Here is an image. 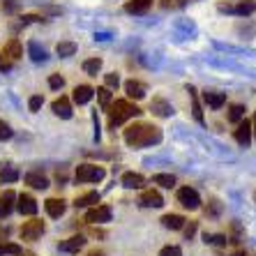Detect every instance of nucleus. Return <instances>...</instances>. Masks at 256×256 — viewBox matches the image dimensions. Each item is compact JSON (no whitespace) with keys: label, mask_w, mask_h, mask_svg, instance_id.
I'll list each match as a JSON object with an SVG mask.
<instances>
[{"label":"nucleus","mask_w":256,"mask_h":256,"mask_svg":"<svg viewBox=\"0 0 256 256\" xmlns=\"http://www.w3.org/2000/svg\"><path fill=\"white\" fill-rule=\"evenodd\" d=\"M162 141V130L150 122H134L125 130V143L132 148H146Z\"/></svg>","instance_id":"f257e3e1"},{"label":"nucleus","mask_w":256,"mask_h":256,"mask_svg":"<svg viewBox=\"0 0 256 256\" xmlns=\"http://www.w3.org/2000/svg\"><path fill=\"white\" fill-rule=\"evenodd\" d=\"M141 114V108L130 104L127 100H118L114 106H108V127H118L122 125L125 120L134 118V116Z\"/></svg>","instance_id":"f03ea898"},{"label":"nucleus","mask_w":256,"mask_h":256,"mask_svg":"<svg viewBox=\"0 0 256 256\" xmlns=\"http://www.w3.org/2000/svg\"><path fill=\"white\" fill-rule=\"evenodd\" d=\"M106 171L102 166H95V164H78L76 166V180L78 182H100L104 180Z\"/></svg>","instance_id":"7ed1b4c3"},{"label":"nucleus","mask_w":256,"mask_h":256,"mask_svg":"<svg viewBox=\"0 0 256 256\" xmlns=\"http://www.w3.org/2000/svg\"><path fill=\"white\" fill-rule=\"evenodd\" d=\"M178 203L187 210H196V208H201V196H198V192L192 190V187H180L178 190Z\"/></svg>","instance_id":"20e7f679"},{"label":"nucleus","mask_w":256,"mask_h":256,"mask_svg":"<svg viewBox=\"0 0 256 256\" xmlns=\"http://www.w3.org/2000/svg\"><path fill=\"white\" fill-rule=\"evenodd\" d=\"M44 228H46L44 226V222L32 217L30 222H24V226H21L18 233H21V240H37L44 233Z\"/></svg>","instance_id":"39448f33"},{"label":"nucleus","mask_w":256,"mask_h":256,"mask_svg":"<svg viewBox=\"0 0 256 256\" xmlns=\"http://www.w3.org/2000/svg\"><path fill=\"white\" fill-rule=\"evenodd\" d=\"M233 138L240 143V146H250L252 143V122L250 120H240V122H236V132H233Z\"/></svg>","instance_id":"423d86ee"},{"label":"nucleus","mask_w":256,"mask_h":256,"mask_svg":"<svg viewBox=\"0 0 256 256\" xmlns=\"http://www.w3.org/2000/svg\"><path fill=\"white\" fill-rule=\"evenodd\" d=\"M111 208L108 206H95L92 210H88L86 214V222L88 224H104V222H111Z\"/></svg>","instance_id":"0eeeda50"},{"label":"nucleus","mask_w":256,"mask_h":256,"mask_svg":"<svg viewBox=\"0 0 256 256\" xmlns=\"http://www.w3.org/2000/svg\"><path fill=\"white\" fill-rule=\"evenodd\" d=\"M138 203H141L143 208H162V206H164V198H162V194L157 190H146V192H141Z\"/></svg>","instance_id":"6e6552de"},{"label":"nucleus","mask_w":256,"mask_h":256,"mask_svg":"<svg viewBox=\"0 0 256 256\" xmlns=\"http://www.w3.org/2000/svg\"><path fill=\"white\" fill-rule=\"evenodd\" d=\"M16 210L21 214H28V217H32V214L37 212V201L30 194H21V196H16Z\"/></svg>","instance_id":"1a4fd4ad"},{"label":"nucleus","mask_w":256,"mask_h":256,"mask_svg":"<svg viewBox=\"0 0 256 256\" xmlns=\"http://www.w3.org/2000/svg\"><path fill=\"white\" fill-rule=\"evenodd\" d=\"M44 208H46L48 217L58 220V217H62V214H65L67 203L62 201V198H46V201H44Z\"/></svg>","instance_id":"9d476101"},{"label":"nucleus","mask_w":256,"mask_h":256,"mask_svg":"<svg viewBox=\"0 0 256 256\" xmlns=\"http://www.w3.org/2000/svg\"><path fill=\"white\" fill-rule=\"evenodd\" d=\"M14 201H16V194L12 190H7L2 196H0V220L10 217V212L14 210Z\"/></svg>","instance_id":"9b49d317"},{"label":"nucleus","mask_w":256,"mask_h":256,"mask_svg":"<svg viewBox=\"0 0 256 256\" xmlns=\"http://www.w3.org/2000/svg\"><path fill=\"white\" fill-rule=\"evenodd\" d=\"M203 102H206V106H210V108H222L226 104V95H224V92H214V90H206V92H203Z\"/></svg>","instance_id":"f8f14e48"},{"label":"nucleus","mask_w":256,"mask_h":256,"mask_svg":"<svg viewBox=\"0 0 256 256\" xmlns=\"http://www.w3.org/2000/svg\"><path fill=\"white\" fill-rule=\"evenodd\" d=\"M84 244H86L84 236H72V238H67V240L60 242V250L67 252V254H76L78 250H84Z\"/></svg>","instance_id":"ddd939ff"},{"label":"nucleus","mask_w":256,"mask_h":256,"mask_svg":"<svg viewBox=\"0 0 256 256\" xmlns=\"http://www.w3.org/2000/svg\"><path fill=\"white\" fill-rule=\"evenodd\" d=\"M51 108H54V114L58 116V118H65V120L72 118V104L67 97H58V100L51 104Z\"/></svg>","instance_id":"4468645a"},{"label":"nucleus","mask_w":256,"mask_h":256,"mask_svg":"<svg viewBox=\"0 0 256 256\" xmlns=\"http://www.w3.org/2000/svg\"><path fill=\"white\" fill-rule=\"evenodd\" d=\"M122 185H125L127 190H141V187L146 185V178H143L141 173L127 171V173H122Z\"/></svg>","instance_id":"2eb2a0df"},{"label":"nucleus","mask_w":256,"mask_h":256,"mask_svg":"<svg viewBox=\"0 0 256 256\" xmlns=\"http://www.w3.org/2000/svg\"><path fill=\"white\" fill-rule=\"evenodd\" d=\"M125 92L130 100H143L146 97V86L141 84V81H134V78H130L125 84Z\"/></svg>","instance_id":"dca6fc26"},{"label":"nucleus","mask_w":256,"mask_h":256,"mask_svg":"<svg viewBox=\"0 0 256 256\" xmlns=\"http://www.w3.org/2000/svg\"><path fill=\"white\" fill-rule=\"evenodd\" d=\"M150 111L157 116H162V118H166V116L173 114V106L168 104L166 100H162V97H155V100L150 102Z\"/></svg>","instance_id":"f3484780"},{"label":"nucleus","mask_w":256,"mask_h":256,"mask_svg":"<svg viewBox=\"0 0 256 256\" xmlns=\"http://www.w3.org/2000/svg\"><path fill=\"white\" fill-rule=\"evenodd\" d=\"M185 217H182V214H176V212H171V214H164V217H162V224H164V226L166 228H171V231H180V228L185 226Z\"/></svg>","instance_id":"a211bd4d"},{"label":"nucleus","mask_w":256,"mask_h":256,"mask_svg":"<svg viewBox=\"0 0 256 256\" xmlns=\"http://www.w3.org/2000/svg\"><path fill=\"white\" fill-rule=\"evenodd\" d=\"M26 185H30L32 190H46V187H48V180H46V176H42V173L30 171L28 176H26Z\"/></svg>","instance_id":"6ab92c4d"},{"label":"nucleus","mask_w":256,"mask_h":256,"mask_svg":"<svg viewBox=\"0 0 256 256\" xmlns=\"http://www.w3.org/2000/svg\"><path fill=\"white\" fill-rule=\"evenodd\" d=\"M72 97H74V102H76V104H88V102L95 97V90L90 88V86H76Z\"/></svg>","instance_id":"aec40b11"},{"label":"nucleus","mask_w":256,"mask_h":256,"mask_svg":"<svg viewBox=\"0 0 256 256\" xmlns=\"http://www.w3.org/2000/svg\"><path fill=\"white\" fill-rule=\"evenodd\" d=\"M233 14H240V16H250L256 12V0H240L238 5H231Z\"/></svg>","instance_id":"412c9836"},{"label":"nucleus","mask_w":256,"mask_h":256,"mask_svg":"<svg viewBox=\"0 0 256 256\" xmlns=\"http://www.w3.org/2000/svg\"><path fill=\"white\" fill-rule=\"evenodd\" d=\"M150 5H152V0H130L125 5V12L130 14H146L150 10Z\"/></svg>","instance_id":"4be33fe9"},{"label":"nucleus","mask_w":256,"mask_h":256,"mask_svg":"<svg viewBox=\"0 0 256 256\" xmlns=\"http://www.w3.org/2000/svg\"><path fill=\"white\" fill-rule=\"evenodd\" d=\"M5 56L10 60L24 58V46H21V42H18V40H10V42L5 44Z\"/></svg>","instance_id":"5701e85b"},{"label":"nucleus","mask_w":256,"mask_h":256,"mask_svg":"<svg viewBox=\"0 0 256 256\" xmlns=\"http://www.w3.org/2000/svg\"><path fill=\"white\" fill-rule=\"evenodd\" d=\"M97 203H100V194H97V192H88V194L76 196L74 206H76V208H86V206H97Z\"/></svg>","instance_id":"b1692460"},{"label":"nucleus","mask_w":256,"mask_h":256,"mask_svg":"<svg viewBox=\"0 0 256 256\" xmlns=\"http://www.w3.org/2000/svg\"><path fill=\"white\" fill-rule=\"evenodd\" d=\"M28 54H30V58L35 60V62H44V60H46V51H44V48L40 46L37 42H30L28 44Z\"/></svg>","instance_id":"393cba45"},{"label":"nucleus","mask_w":256,"mask_h":256,"mask_svg":"<svg viewBox=\"0 0 256 256\" xmlns=\"http://www.w3.org/2000/svg\"><path fill=\"white\" fill-rule=\"evenodd\" d=\"M56 54H58L60 58H70V56L76 54V44H74V42H58Z\"/></svg>","instance_id":"a878e982"},{"label":"nucleus","mask_w":256,"mask_h":256,"mask_svg":"<svg viewBox=\"0 0 256 256\" xmlns=\"http://www.w3.org/2000/svg\"><path fill=\"white\" fill-rule=\"evenodd\" d=\"M152 182L160 187H166V190H171L173 185H176V178H173L171 173H157V176H152Z\"/></svg>","instance_id":"bb28decb"},{"label":"nucleus","mask_w":256,"mask_h":256,"mask_svg":"<svg viewBox=\"0 0 256 256\" xmlns=\"http://www.w3.org/2000/svg\"><path fill=\"white\" fill-rule=\"evenodd\" d=\"M187 92H190V97H192V111H194V118L198 120V122H206L203 120V111H201V104H198V100H196V90L192 88H187Z\"/></svg>","instance_id":"cd10ccee"},{"label":"nucleus","mask_w":256,"mask_h":256,"mask_svg":"<svg viewBox=\"0 0 256 256\" xmlns=\"http://www.w3.org/2000/svg\"><path fill=\"white\" fill-rule=\"evenodd\" d=\"M97 97H100V104L104 111H108V106H111V100H114V95H111V88H97L95 90Z\"/></svg>","instance_id":"c85d7f7f"},{"label":"nucleus","mask_w":256,"mask_h":256,"mask_svg":"<svg viewBox=\"0 0 256 256\" xmlns=\"http://www.w3.org/2000/svg\"><path fill=\"white\" fill-rule=\"evenodd\" d=\"M102 70V58H90L84 62V72L90 74V76H97V72Z\"/></svg>","instance_id":"c756f323"},{"label":"nucleus","mask_w":256,"mask_h":256,"mask_svg":"<svg viewBox=\"0 0 256 256\" xmlns=\"http://www.w3.org/2000/svg\"><path fill=\"white\" fill-rule=\"evenodd\" d=\"M244 111H247V108H244L242 104H233V106L228 108V120H231V122H240V120L244 118Z\"/></svg>","instance_id":"7c9ffc66"},{"label":"nucleus","mask_w":256,"mask_h":256,"mask_svg":"<svg viewBox=\"0 0 256 256\" xmlns=\"http://www.w3.org/2000/svg\"><path fill=\"white\" fill-rule=\"evenodd\" d=\"M14 180H18V171L14 166H7L0 171V182H14Z\"/></svg>","instance_id":"2f4dec72"},{"label":"nucleus","mask_w":256,"mask_h":256,"mask_svg":"<svg viewBox=\"0 0 256 256\" xmlns=\"http://www.w3.org/2000/svg\"><path fill=\"white\" fill-rule=\"evenodd\" d=\"M203 240L208 244H217V247H226V242H228L226 236H210V233H203Z\"/></svg>","instance_id":"473e14b6"},{"label":"nucleus","mask_w":256,"mask_h":256,"mask_svg":"<svg viewBox=\"0 0 256 256\" xmlns=\"http://www.w3.org/2000/svg\"><path fill=\"white\" fill-rule=\"evenodd\" d=\"M5 254L18 256V254H21V247H18L16 242H2V244H0V256H5Z\"/></svg>","instance_id":"72a5a7b5"},{"label":"nucleus","mask_w":256,"mask_h":256,"mask_svg":"<svg viewBox=\"0 0 256 256\" xmlns=\"http://www.w3.org/2000/svg\"><path fill=\"white\" fill-rule=\"evenodd\" d=\"M206 212L208 214H212V217H217V214L222 212V203L217 201V198H210V203L206 206Z\"/></svg>","instance_id":"f704fd0d"},{"label":"nucleus","mask_w":256,"mask_h":256,"mask_svg":"<svg viewBox=\"0 0 256 256\" xmlns=\"http://www.w3.org/2000/svg\"><path fill=\"white\" fill-rule=\"evenodd\" d=\"M62 86H65V78L60 76V74H51V76H48V88L60 90Z\"/></svg>","instance_id":"c9c22d12"},{"label":"nucleus","mask_w":256,"mask_h":256,"mask_svg":"<svg viewBox=\"0 0 256 256\" xmlns=\"http://www.w3.org/2000/svg\"><path fill=\"white\" fill-rule=\"evenodd\" d=\"M160 256H182V250H180L178 244H168V247L160 250Z\"/></svg>","instance_id":"e433bc0d"},{"label":"nucleus","mask_w":256,"mask_h":256,"mask_svg":"<svg viewBox=\"0 0 256 256\" xmlns=\"http://www.w3.org/2000/svg\"><path fill=\"white\" fill-rule=\"evenodd\" d=\"M42 104H44V97L42 95H32L28 100V108H30V111H40V108H42Z\"/></svg>","instance_id":"4c0bfd02"},{"label":"nucleus","mask_w":256,"mask_h":256,"mask_svg":"<svg viewBox=\"0 0 256 256\" xmlns=\"http://www.w3.org/2000/svg\"><path fill=\"white\" fill-rule=\"evenodd\" d=\"M7 138H12V127L5 120H0V141H7Z\"/></svg>","instance_id":"58836bf2"},{"label":"nucleus","mask_w":256,"mask_h":256,"mask_svg":"<svg viewBox=\"0 0 256 256\" xmlns=\"http://www.w3.org/2000/svg\"><path fill=\"white\" fill-rule=\"evenodd\" d=\"M182 228H185V238L192 240V238H194V233H196V228H198V224H196V222H190V224H187V226H182Z\"/></svg>","instance_id":"ea45409f"},{"label":"nucleus","mask_w":256,"mask_h":256,"mask_svg":"<svg viewBox=\"0 0 256 256\" xmlns=\"http://www.w3.org/2000/svg\"><path fill=\"white\" fill-rule=\"evenodd\" d=\"M104 81H106V88H118V84H120L118 74H106V76H104Z\"/></svg>","instance_id":"a19ab883"},{"label":"nucleus","mask_w":256,"mask_h":256,"mask_svg":"<svg viewBox=\"0 0 256 256\" xmlns=\"http://www.w3.org/2000/svg\"><path fill=\"white\" fill-rule=\"evenodd\" d=\"M12 62H14V60H10L7 56L0 54V72H10V70H12Z\"/></svg>","instance_id":"79ce46f5"},{"label":"nucleus","mask_w":256,"mask_h":256,"mask_svg":"<svg viewBox=\"0 0 256 256\" xmlns=\"http://www.w3.org/2000/svg\"><path fill=\"white\" fill-rule=\"evenodd\" d=\"M231 256H244V252H242V250H238V252H233Z\"/></svg>","instance_id":"37998d69"},{"label":"nucleus","mask_w":256,"mask_h":256,"mask_svg":"<svg viewBox=\"0 0 256 256\" xmlns=\"http://www.w3.org/2000/svg\"><path fill=\"white\" fill-rule=\"evenodd\" d=\"M88 256H104V254H102V252H97V250H95V252H90Z\"/></svg>","instance_id":"c03bdc74"},{"label":"nucleus","mask_w":256,"mask_h":256,"mask_svg":"<svg viewBox=\"0 0 256 256\" xmlns=\"http://www.w3.org/2000/svg\"><path fill=\"white\" fill-rule=\"evenodd\" d=\"M252 132H254V136H256V116H254V122H252Z\"/></svg>","instance_id":"a18cd8bd"},{"label":"nucleus","mask_w":256,"mask_h":256,"mask_svg":"<svg viewBox=\"0 0 256 256\" xmlns=\"http://www.w3.org/2000/svg\"><path fill=\"white\" fill-rule=\"evenodd\" d=\"M18 256H35V254H32V252H21Z\"/></svg>","instance_id":"49530a36"},{"label":"nucleus","mask_w":256,"mask_h":256,"mask_svg":"<svg viewBox=\"0 0 256 256\" xmlns=\"http://www.w3.org/2000/svg\"><path fill=\"white\" fill-rule=\"evenodd\" d=\"M254 196H256V192H254Z\"/></svg>","instance_id":"de8ad7c7"}]
</instances>
